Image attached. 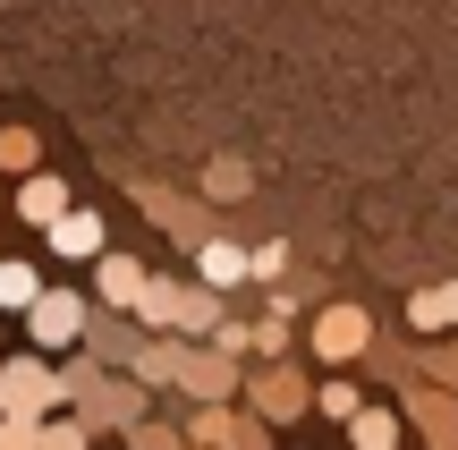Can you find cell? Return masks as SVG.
<instances>
[{"instance_id": "cell-2", "label": "cell", "mask_w": 458, "mask_h": 450, "mask_svg": "<svg viewBox=\"0 0 458 450\" xmlns=\"http://www.w3.org/2000/svg\"><path fill=\"white\" fill-rule=\"evenodd\" d=\"M60 400H68V374L51 366L43 349H26V357H0V417H26V425H43Z\"/></svg>"}, {"instance_id": "cell-23", "label": "cell", "mask_w": 458, "mask_h": 450, "mask_svg": "<svg viewBox=\"0 0 458 450\" xmlns=\"http://www.w3.org/2000/svg\"><path fill=\"white\" fill-rule=\"evenodd\" d=\"M425 374H433L442 391H458V349H433V357H425Z\"/></svg>"}, {"instance_id": "cell-16", "label": "cell", "mask_w": 458, "mask_h": 450, "mask_svg": "<svg viewBox=\"0 0 458 450\" xmlns=\"http://www.w3.org/2000/svg\"><path fill=\"white\" fill-rule=\"evenodd\" d=\"M34 298H43V281H34V264H0V306H9V315H26Z\"/></svg>"}, {"instance_id": "cell-15", "label": "cell", "mask_w": 458, "mask_h": 450, "mask_svg": "<svg viewBox=\"0 0 458 450\" xmlns=\"http://www.w3.org/2000/svg\"><path fill=\"white\" fill-rule=\"evenodd\" d=\"M408 323H416V332H458V281H442V289H416V298H408Z\"/></svg>"}, {"instance_id": "cell-21", "label": "cell", "mask_w": 458, "mask_h": 450, "mask_svg": "<svg viewBox=\"0 0 458 450\" xmlns=\"http://www.w3.org/2000/svg\"><path fill=\"white\" fill-rule=\"evenodd\" d=\"M0 450H43V425H26V417H0Z\"/></svg>"}, {"instance_id": "cell-8", "label": "cell", "mask_w": 458, "mask_h": 450, "mask_svg": "<svg viewBox=\"0 0 458 450\" xmlns=\"http://www.w3.org/2000/svg\"><path fill=\"white\" fill-rule=\"evenodd\" d=\"M94 289H102V306H111V315H136V306H145V289H153V272L136 264V255H102V264H94Z\"/></svg>"}, {"instance_id": "cell-4", "label": "cell", "mask_w": 458, "mask_h": 450, "mask_svg": "<svg viewBox=\"0 0 458 450\" xmlns=\"http://www.w3.org/2000/svg\"><path fill=\"white\" fill-rule=\"evenodd\" d=\"M136 323L145 332H179V340H213L221 332V289H179V281H153L145 306H136Z\"/></svg>"}, {"instance_id": "cell-20", "label": "cell", "mask_w": 458, "mask_h": 450, "mask_svg": "<svg viewBox=\"0 0 458 450\" xmlns=\"http://www.w3.org/2000/svg\"><path fill=\"white\" fill-rule=\"evenodd\" d=\"M0 170H17V179L34 170V128H0Z\"/></svg>"}, {"instance_id": "cell-5", "label": "cell", "mask_w": 458, "mask_h": 450, "mask_svg": "<svg viewBox=\"0 0 458 450\" xmlns=\"http://www.w3.org/2000/svg\"><path fill=\"white\" fill-rule=\"evenodd\" d=\"M26 332H34V349H77V340L94 332V306H85L77 289H43V298L26 306Z\"/></svg>"}, {"instance_id": "cell-7", "label": "cell", "mask_w": 458, "mask_h": 450, "mask_svg": "<svg viewBox=\"0 0 458 450\" xmlns=\"http://www.w3.org/2000/svg\"><path fill=\"white\" fill-rule=\"evenodd\" d=\"M246 400H255V417H263V425H289V417H306L314 391H306V374H297V366H280V357H272V366L246 383Z\"/></svg>"}, {"instance_id": "cell-1", "label": "cell", "mask_w": 458, "mask_h": 450, "mask_svg": "<svg viewBox=\"0 0 458 450\" xmlns=\"http://www.w3.org/2000/svg\"><path fill=\"white\" fill-rule=\"evenodd\" d=\"M136 374L145 383H179L187 400H229L238 391V357H221V349H187L179 332H162V340H136Z\"/></svg>"}, {"instance_id": "cell-13", "label": "cell", "mask_w": 458, "mask_h": 450, "mask_svg": "<svg viewBox=\"0 0 458 450\" xmlns=\"http://www.w3.org/2000/svg\"><path fill=\"white\" fill-rule=\"evenodd\" d=\"M17 213H26L34 230H51V221L68 213V187L51 179V170H26V179H17Z\"/></svg>"}, {"instance_id": "cell-14", "label": "cell", "mask_w": 458, "mask_h": 450, "mask_svg": "<svg viewBox=\"0 0 458 450\" xmlns=\"http://www.w3.org/2000/svg\"><path fill=\"white\" fill-rule=\"evenodd\" d=\"M348 442L357 450H408V425H399V408H357L348 417Z\"/></svg>"}, {"instance_id": "cell-12", "label": "cell", "mask_w": 458, "mask_h": 450, "mask_svg": "<svg viewBox=\"0 0 458 450\" xmlns=\"http://www.w3.org/2000/svg\"><path fill=\"white\" fill-rule=\"evenodd\" d=\"M196 272H204V289H238V281H255V255L229 247V238H204V247H196Z\"/></svg>"}, {"instance_id": "cell-24", "label": "cell", "mask_w": 458, "mask_h": 450, "mask_svg": "<svg viewBox=\"0 0 458 450\" xmlns=\"http://www.w3.org/2000/svg\"><path fill=\"white\" fill-rule=\"evenodd\" d=\"M289 272V247H255V281H280Z\"/></svg>"}, {"instance_id": "cell-6", "label": "cell", "mask_w": 458, "mask_h": 450, "mask_svg": "<svg viewBox=\"0 0 458 450\" xmlns=\"http://www.w3.org/2000/svg\"><path fill=\"white\" fill-rule=\"evenodd\" d=\"M306 349L323 357V366H357V357L374 349V315H365V306H323L314 332H306Z\"/></svg>"}, {"instance_id": "cell-17", "label": "cell", "mask_w": 458, "mask_h": 450, "mask_svg": "<svg viewBox=\"0 0 458 450\" xmlns=\"http://www.w3.org/2000/svg\"><path fill=\"white\" fill-rule=\"evenodd\" d=\"M246 187H255V179H246V162H213V170H204V196H213V204H238Z\"/></svg>"}, {"instance_id": "cell-10", "label": "cell", "mask_w": 458, "mask_h": 450, "mask_svg": "<svg viewBox=\"0 0 458 450\" xmlns=\"http://www.w3.org/2000/svg\"><path fill=\"white\" fill-rule=\"evenodd\" d=\"M196 442H204V450H263V425H255V417H229L221 400H204V408H196Z\"/></svg>"}, {"instance_id": "cell-18", "label": "cell", "mask_w": 458, "mask_h": 450, "mask_svg": "<svg viewBox=\"0 0 458 450\" xmlns=\"http://www.w3.org/2000/svg\"><path fill=\"white\" fill-rule=\"evenodd\" d=\"M85 442H94L85 417H43V450H85Z\"/></svg>"}, {"instance_id": "cell-19", "label": "cell", "mask_w": 458, "mask_h": 450, "mask_svg": "<svg viewBox=\"0 0 458 450\" xmlns=\"http://www.w3.org/2000/svg\"><path fill=\"white\" fill-rule=\"evenodd\" d=\"M314 408H323V417H340V425H348V417H357L365 400H357V383H314Z\"/></svg>"}, {"instance_id": "cell-9", "label": "cell", "mask_w": 458, "mask_h": 450, "mask_svg": "<svg viewBox=\"0 0 458 450\" xmlns=\"http://www.w3.org/2000/svg\"><path fill=\"white\" fill-rule=\"evenodd\" d=\"M43 238H51V255H68V264H102V213H85V204H68Z\"/></svg>"}, {"instance_id": "cell-22", "label": "cell", "mask_w": 458, "mask_h": 450, "mask_svg": "<svg viewBox=\"0 0 458 450\" xmlns=\"http://www.w3.org/2000/svg\"><path fill=\"white\" fill-rule=\"evenodd\" d=\"M255 349H263V357L289 349V315H263V323H255Z\"/></svg>"}, {"instance_id": "cell-11", "label": "cell", "mask_w": 458, "mask_h": 450, "mask_svg": "<svg viewBox=\"0 0 458 450\" xmlns=\"http://www.w3.org/2000/svg\"><path fill=\"white\" fill-rule=\"evenodd\" d=\"M408 417L425 425V450H458V417H450L442 383H408Z\"/></svg>"}, {"instance_id": "cell-3", "label": "cell", "mask_w": 458, "mask_h": 450, "mask_svg": "<svg viewBox=\"0 0 458 450\" xmlns=\"http://www.w3.org/2000/svg\"><path fill=\"white\" fill-rule=\"evenodd\" d=\"M68 400H77L85 425H119L128 434L145 417V374H94V366H68Z\"/></svg>"}]
</instances>
